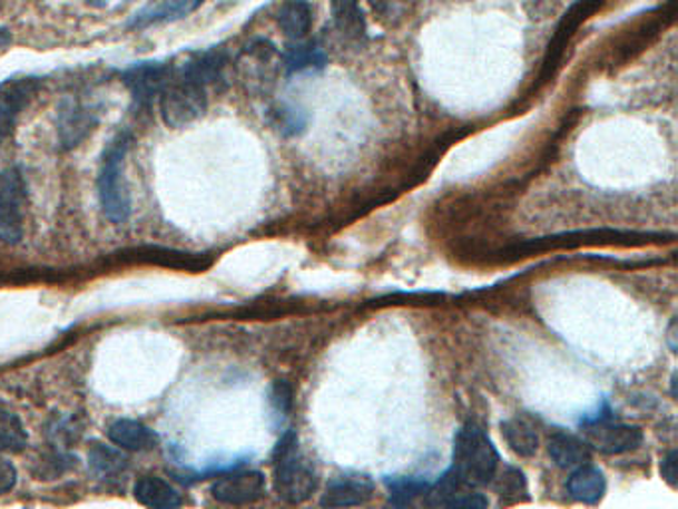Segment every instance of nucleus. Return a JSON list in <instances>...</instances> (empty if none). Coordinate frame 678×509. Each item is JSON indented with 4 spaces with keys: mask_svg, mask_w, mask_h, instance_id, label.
<instances>
[{
    "mask_svg": "<svg viewBox=\"0 0 678 509\" xmlns=\"http://www.w3.org/2000/svg\"><path fill=\"white\" fill-rule=\"evenodd\" d=\"M273 472H275V491L283 501L291 506H301L311 500L318 486V473L315 463L298 448V435L295 430H287L281 435L273 452Z\"/></svg>",
    "mask_w": 678,
    "mask_h": 509,
    "instance_id": "f257e3e1",
    "label": "nucleus"
},
{
    "mask_svg": "<svg viewBox=\"0 0 678 509\" xmlns=\"http://www.w3.org/2000/svg\"><path fill=\"white\" fill-rule=\"evenodd\" d=\"M131 148L130 131H121L104 149L98 169V197L106 219L124 223L131 215V194L126 184V158Z\"/></svg>",
    "mask_w": 678,
    "mask_h": 509,
    "instance_id": "f03ea898",
    "label": "nucleus"
},
{
    "mask_svg": "<svg viewBox=\"0 0 678 509\" xmlns=\"http://www.w3.org/2000/svg\"><path fill=\"white\" fill-rule=\"evenodd\" d=\"M500 466V454L495 450L490 435L474 422L458 430L454 438V470L465 486H488L495 480Z\"/></svg>",
    "mask_w": 678,
    "mask_h": 509,
    "instance_id": "7ed1b4c3",
    "label": "nucleus"
},
{
    "mask_svg": "<svg viewBox=\"0 0 678 509\" xmlns=\"http://www.w3.org/2000/svg\"><path fill=\"white\" fill-rule=\"evenodd\" d=\"M158 100L161 118L169 128H186L187 124L199 120L209 106L204 84L181 75L177 68H174Z\"/></svg>",
    "mask_w": 678,
    "mask_h": 509,
    "instance_id": "20e7f679",
    "label": "nucleus"
},
{
    "mask_svg": "<svg viewBox=\"0 0 678 509\" xmlns=\"http://www.w3.org/2000/svg\"><path fill=\"white\" fill-rule=\"evenodd\" d=\"M605 0H576L571 4V9L567 10L566 14L561 17V20L556 27L553 37L549 40L548 50L543 56V62H541V72H539V86L548 84L553 76L558 75L561 62H563V56L566 50L573 38H576L577 30L586 25L587 20L593 17L597 10L603 7Z\"/></svg>",
    "mask_w": 678,
    "mask_h": 509,
    "instance_id": "39448f33",
    "label": "nucleus"
},
{
    "mask_svg": "<svg viewBox=\"0 0 678 509\" xmlns=\"http://www.w3.org/2000/svg\"><path fill=\"white\" fill-rule=\"evenodd\" d=\"M29 187L19 167L0 172V242L19 245L24 237Z\"/></svg>",
    "mask_w": 678,
    "mask_h": 509,
    "instance_id": "423d86ee",
    "label": "nucleus"
},
{
    "mask_svg": "<svg viewBox=\"0 0 678 509\" xmlns=\"http://www.w3.org/2000/svg\"><path fill=\"white\" fill-rule=\"evenodd\" d=\"M38 90L40 78L35 76H20L0 82V146L14 136L20 114L27 110Z\"/></svg>",
    "mask_w": 678,
    "mask_h": 509,
    "instance_id": "0eeeda50",
    "label": "nucleus"
},
{
    "mask_svg": "<svg viewBox=\"0 0 678 509\" xmlns=\"http://www.w3.org/2000/svg\"><path fill=\"white\" fill-rule=\"evenodd\" d=\"M587 444L609 456L627 454L642 444V430L629 424H613L611 418L593 417L583 420Z\"/></svg>",
    "mask_w": 678,
    "mask_h": 509,
    "instance_id": "6e6552de",
    "label": "nucleus"
},
{
    "mask_svg": "<svg viewBox=\"0 0 678 509\" xmlns=\"http://www.w3.org/2000/svg\"><path fill=\"white\" fill-rule=\"evenodd\" d=\"M171 72L174 68L166 62H140L126 68L121 72V82L130 90L134 108L149 111L154 100H158L159 94L166 88Z\"/></svg>",
    "mask_w": 678,
    "mask_h": 509,
    "instance_id": "1a4fd4ad",
    "label": "nucleus"
},
{
    "mask_svg": "<svg viewBox=\"0 0 678 509\" xmlns=\"http://www.w3.org/2000/svg\"><path fill=\"white\" fill-rule=\"evenodd\" d=\"M98 114L96 108L85 102L78 96H66L60 108H58V139L62 148L72 149L80 146L94 128L98 126Z\"/></svg>",
    "mask_w": 678,
    "mask_h": 509,
    "instance_id": "9d476101",
    "label": "nucleus"
},
{
    "mask_svg": "<svg viewBox=\"0 0 678 509\" xmlns=\"http://www.w3.org/2000/svg\"><path fill=\"white\" fill-rule=\"evenodd\" d=\"M265 476L259 470H237L225 473L212 488V496L224 506L243 508L265 496Z\"/></svg>",
    "mask_w": 678,
    "mask_h": 509,
    "instance_id": "9b49d317",
    "label": "nucleus"
},
{
    "mask_svg": "<svg viewBox=\"0 0 678 509\" xmlns=\"http://www.w3.org/2000/svg\"><path fill=\"white\" fill-rule=\"evenodd\" d=\"M374 493V482L364 473H343L326 483L321 498L323 509H348L364 506Z\"/></svg>",
    "mask_w": 678,
    "mask_h": 509,
    "instance_id": "f8f14e48",
    "label": "nucleus"
},
{
    "mask_svg": "<svg viewBox=\"0 0 678 509\" xmlns=\"http://www.w3.org/2000/svg\"><path fill=\"white\" fill-rule=\"evenodd\" d=\"M207 0H149L140 10L131 14L126 22L128 30H146V28L171 25L194 14Z\"/></svg>",
    "mask_w": 678,
    "mask_h": 509,
    "instance_id": "ddd939ff",
    "label": "nucleus"
},
{
    "mask_svg": "<svg viewBox=\"0 0 678 509\" xmlns=\"http://www.w3.org/2000/svg\"><path fill=\"white\" fill-rule=\"evenodd\" d=\"M128 253H130V260L148 261V263L164 265V267L186 268V271H194V273H199V271H204L212 265V260L205 257V255L168 249V247H158V245H148V247L128 251Z\"/></svg>",
    "mask_w": 678,
    "mask_h": 509,
    "instance_id": "4468645a",
    "label": "nucleus"
},
{
    "mask_svg": "<svg viewBox=\"0 0 678 509\" xmlns=\"http://www.w3.org/2000/svg\"><path fill=\"white\" fill-rule=\"evenodd\" d=\"M134 498L149 509H179L184 506L181 493L158 476H144L134 486Z\"/></svg>",
    "mask_w": 678,
    "mask_h": 509,
    "instance_id": "2eb2a0df",
    "label": "nucleus"
},
{
    "mask_svg": "<svg viewBox=\"0 0 678 509\" xmlns=\"http://www.w3.org/2000/svg\"><path fill=\"white\" fill-rule=\"evenodd\" d=\"M333 25L341 37L354 45L366 40V19H364L361 0H331Z\"/></svg>",
    "mask_w": 678,
    "mask_h": 509,
    "instance_id": "dca6fc26",
    "label": "nucleus"
},
{
    "mask_svg": "<svg viewBox=\"0 0 678 509\" xmlns=\"http://www.w3.org/2000/svg\"><path fill=\"white\" fill-rule=\"evenodd\" d=\"M567 490L573 500L581 501L586 506H597L603 500L607 491L605 473L593 466H579L576 472L567 480Z\"/></svg>",
    "mask_w": 678,
    "mask_h": 509,
    "instance_id": "f3484780",
    "label": "nucleus"
},
{
    "mask_svg": "<svg viewBox=\"0 0 678 509\" xmlns=\"http://www.w3.org/2000/svg\"><path fill=\"white\" fill-rule=\"evenodd\" d=\"M108 435L114 444L120 446L124 450H130V452H144L158 444V434L154 430H149L148 427H144L136 420H128V418L112 422L108 428Z\"/></svg>",
    "mask_w": 678,
    "mask_h": 509,
    "instance_id": "a211bd4d",
    "label": "nucleus"
},
{
    "mask_svg": "<svg viewBox=\"0 0 678 509\" xmlns=\"http://www.w3.org/2000/svg\"><path fill=\"white\" fill-rule=\"evenodd\" d=\"M549 456L551 460L558 463L559 468H579L591 462V450L589 444L579 440L577 435L566 434V432H556L549 438L548 442Z\"/></svg>",
    "mask_w": 678,
    "mask_h": 509,
    "instance_id": "6ab92c4d",
    "label": "nucleus"
},
{
    "mask_svg": "<svg viewBox=\"0 0 678 509\" xmlns=\"http://www.w3.org/2000/svg\"><path fill=\"white\" fill-rule=\"evenodd\" d=\"M281 60L288 75H297V72H307V70H323L328 62V56L321 45L301 40L293 47H288Z\"/></svg>",
    "mask_w": 678,
    "mask_h": 509,
    "instance_id": "aec40b11",
    "label": "nucleus"
},
{
    "mask_svg": "<svg viewBox=\"0 0 678 509\" xmlns=\"http://www.w3.org/2000/svg\"><path fill=\"white\" fill-rule=\"evenodd\" d=\"M247 58V75L252 78H257L255 82H267L271 76L277 72V66L283 65L281 55L271 45L269 40H255L253 45L245 50Z\"/></svg>",
    "mask_w": 678,
    "mask_h": 509,
    "instance_id": "412c9836",
    "label": "nucleus"
},
{
    "mask_svg": "<svg viewBox=\"0 0 678 509\" xmlns=\"http://www.w3.org/2000/svg\"><path fill=\"white\" fill-rule=\"evenodd\" d=\"M279 27L291 40H305L313 27V9L307 0H288L279 10Z\"/></svg>",
    "mask_w": 678,
    "mask_h": 509,
    "instance_id": "4be33fe9",
    "label": "nucleus"
},
{
    "mask_svg": "<svg viewBox=\"0 0 678 509\" xmlns=\"http://www.w3.org/2000/svg\"><path fill=\"white\" fill-rule=\"evenodd\" d=\"M502 434L508 446H510L511 452H515L521 458H531L538 452V430L531 427L528 420H520V418L505 420V422H502Z\"/></svg>",
    "mask_w": 678,
    "mask_h": 509,
    "instance_id": "5701e85b",
    "label": "nucleus"
},
{
    "mask_svg": "<svg viewBox=\"0 0 678 509\" xmlns=\"http://www.w3.org/2000/svg\"><path fill=\"white\" fill-rule=\"evenodd\" d=\"M462 478L450 468L434 486H430L426 491L428 509H452L455 501L464 496Z\"/></svg>",
    "mask_w": 678,
    "mask_h": 509,
    "instance_id": "b1692460",
    "label": "nucleus"
},
{
    "mask_svg": "<svg viewBox=\"0 0 678 509\" xmlns=\"http://www.w3.org/2000/svg\"><path fill=\"white\" fill-rule=\"evenodd\" d=\"M29 444L27 428L17 414L0 408V454H17Z\"/></svg>",
    "mask_w": 678,
    "mask_h": 509,
    "instance_id": "393cba45",
    "label": "nucleus"
},
{
    "mask_svg": "<svg viewBox=\"0 0 678 509\" xmlns=\"http://www.w3.org/2000/svg\"><path fill=\"white\" fill-rule=\"evenodd\" d=\"M389 486V496H391L392 509H410L414 500L419 496H426L430 483L420 478H409V476H399V478H386Z\"/></svg>",
    "mask_w": 678,
    "mask_h": 509,
    "instance_id": "a878e982",
    "label": "nucleus"
},
{
    "mask_svg": "<svg viewBox=\"0 0 678 509\" xmlns=\"http://www.w3.org/2000/svg\"><path fill=\"white\" fill-rule=\"evenodd\" d=\"M88 463L98 478H118L126 470V458L108 446H94L88 454Z\"/></svg>",
    "mask_w": 678,
    "mask_h": 509,
    "instance_id": "bb28decb",
    "label": "nucleus"
},
{
    "mask_svg": "<svg viewBox=\"0 0 678 509\" xmlns=\"http://www.w3.org/2000/svg\"><path fill=\"white\" fill-rule=\"evenodd\" d=\"M495 490L500 493V498L508 501V503L530 500L528 480H525V476H523L520 468H513V466H508V468L503 470L500 480H498V486H495Z\"/></svg>",
    "mask_w": 678,
    "mask_h": 509,
    "instance_id": "cd10ccee",
    "label": "nucleus"
},
{
    "mask_svg": "<svg viewBox=\"0 0 678 509\" xmlns=\"http://www.w3.org/2000/svg\"><path fill=\"white\" fill-rule=\"evenodd\" d=\"M271 124L273 128L283 134V136H297L307 126V118L303 116V111L291 106H277L275 110H271Z\"/></svg>",
    "mask_w": 678,
    "mask_h": 509,
    "instance_id": "c85d7f7f",
    "label": "nucleus"
},
{
    "mask_svg": "<svg viewBox=\"0 0 678 509\" xmlns=\"http://www.w3.org/2000/svg\"><path fill=\"white\" fill-rule=\"evenodd\" d=\"M372 10L381 17V20L394 25L399 20L404 19V14L409 12L410 0H369Z\"/></svg>",
    "mask_w": 678,
    "mask_h": 509,
    "instance_id": "c756f323",
    "label": "nucleus"
},
{
    "mask_svg": "<svg viewBox=\"0 0 678 509\" xmlns=\"http://www.w3.org/2000/svg\"><path fill=\"white\" fill-rule=\"evenodd\" d=\"M271 402H273V407H275V410H277L279 414H287L291 407H293V390H291L287 382L279 380V382L273 386Z\"/></svg>",
    "mask_w": 678,
    "mask_h": 509,
    "instance_id": "7c9ffc66",
    "label": "nucleus"
},
{
    "mask_svg": "<svg viewBox=\"0 0 678 509\" xmlns=\"http://www.w3.org/2000/svg\"><path fill=\"white\" fill-rule=\"evenodd\" d=\"M17 483V468L7 458L0 456V496L12 490Z\"/></svg>",
    "mask_w": 678,
    "mask_h": 509,
    "instance_id": "2f4dec72",
    "label": "nucleus"
},
{
    "mask_svg": "<svg viewBox=\"0 0 678 509\" xmlns=\"http://www.w3.org/2000/svg\"><path fill=\"white\" fill-rule=\"evenodd\" d=\"M678 456L677 450H670L669 454L662 458L660 462V473L667 482L675 488L677 486Z\"/></svg>",
    "mask_w": 678,
    "mask_h": 509,
    "instance_id": "473e14b6",
    "label": "nucleus"
},
{
    "mask_svg": "<svg viewBox=\"0 0 678 509\" xmlns=\"http://www.w3.org/2000/svg\"><path fill=\"white\" fill-rule=\"evenodd\" d=\"M452 509H488V498L483 493H464Z\"/></svg>",
    "mask_w": 678,
    "mask_h": 509,
    "instance_id": "72a5a7b5",
    "label": "nucleus"
},
{
    "mask_svg": "<svg viewBox=\"0 0 678 509\" xmlns=\"http://www.w3.org/2000/svg\"><path fill=\"white\" fill-rule=\"evenodd\" d=\"M10 42V32L7 28H0V47H7Z\"/></svg>",
    "mask_w": 678,
    "mask_h": 509,
    "instance_id": "f704fd0d",
    "label": "nucleus"
},
{
    "mask_svg": "<svg viewBox=\"0 0 678 509\" xmlns=\"http://www.w3.org/2000/svg\"><path fill=\"white\" fill-rule=\"evenodd\" d=\"M438 2H442V4H465L470 0H438Z\"/></svg>",
    "mask_w": 678,
    "mask_h": 509,
    "instance_id": "c9c22d12",
    "label": "nucleus"
}]
</instances>
